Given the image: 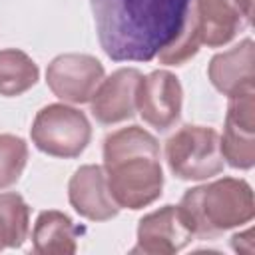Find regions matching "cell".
<instances>
[{"mask_svg": "<svg viewBox=\"0 0 255 255\" xmlns=\"http://www.w3.org/2000/svg\"><path fill=\"white\" fill-rule=\"evenodd\" d=\"M201 48V38H199V30H197V22L191 10V4L187 8L185 20L181 24V30L177 32V36L163 46L157 52V60L165 66H183L187 60H191Z\"/></svg>", "mask_w": 255, "mask_h": 255, "instance_id": "obj_17", "label": "cell"}, {"mask_svg": "<svg viewBox=\"0 0 255 255\" xmlns=\"http://www.w3.org/2000/svg\"><path fill=\"white\" fill-rule=\"evenodd\" d=\"M104 171L122 209H143L161 197L163 169L157 139L139 126L120 128L104 139Z\"/></svg>", "mask_w": 255, "mask_h": 255, "instance_id": "obj_2", "label": "cell"}, {"mask_svg": "<svg viewBox=\"0 0 255 255\" xmlns=\"http://www.w3.org/2000/svg\"><path fill=\"white\" fill-rule=\"evenodd\" d=\"M183 90L175 74L167 70H153L143 76L137 86L135 110L141 120L157 131H167L181 118Z\"/></svg>", "mask_w": 255, "mask_h": 255, "instance_id": "obj_7", "label": "cell"}, {"mask_svg": "<svg viewBox=\"0 0 255 255\" xmlns=\"http://www.w3.org/2000/svg\"><path fill=\"white\" fill-rule=\"evenodd\" d=\"M68 199L74 211L90 221H108L120 213L112 199L104 165H80L70 177Z\"/></svg>", "mask_w": 255, "mask_h": 255, "instance_id": "obj_12", "label": "cell"}, {"mask_svg": "<svg viewBox=\"0 0 255 255\" xmlns=\"http://www.w3.org/2000/svg\"><path fill=\"white\" fill-rule=\"evenodd\" d=\"M191 0H90L102 50L114 62H151L185 20Z\"/></svg>", "mask_w": 255, "mask_h": 255, "instance_id": "obj_1", "label": "cell"}, {"mask_svg": "<svg viewBox=\"0 0 255 255\" xmlns=\"http://www.w3.org/2000/svg\"><path fill=\"white\" fill-rule=\"evenodd\" d=\"M193 233L185 225L177 205H163L137 223V243L131 253L173 255L193 241Z\"/></svg>", "mask_w": 255, "mask_h": 255, "instance_id": "obj_10", "label": "cell"}, {"mask_svg": "<svg viewBox=\"0 0 255 255\" xmlns=\"http://www.w3.org/2000/svg\"><path fill=\"white\" fill-rule=\"evenodd\" d=\"M177 209L193 237L215 239L255 217V197L245 179L221 177L187 189Z\"/></svg>", "mask_w": 255, "mask_h": 255, "instance_id": "obj_3", "label": "cell"}, {"mask_svg": "<svg viewBox=\"0 0 255 255\" xmlns=\"http://www.w3.org/2000/svg\"><path fill=\"white\" fill-rule=\"evenodd\" d=\"M169 171L183 181H203L223 171L219 133L209 126H181L165 141Z\"/></svg>", "mask_w": 255, "mask_h": 255, "instance_id": "obj_4", "label": "cell"}, {"mask_svg": "<svg viewBox=\"0 0 255 255\" xmlns=\"http://www.w3.org/2000/svg\"><path fill=\"white\" fill-rule=\"evenodd\" d=\"M102 62L90 54H60L46 68V84L52 94L70 104H88L102 84Z\"/></svg>", "mask_w": 255, "mask_h": 255, "instance_id": "obj_6", "label": "cell"}, {"mask_svg": "<svg viewBox=\"0 0 255 255\" xmlns=\"http://www.w3.org/2000/svg\"><path fill=\"white\" fill-rule=\"evenodd\" d=\"M0 217L6 227L8 247H22L30 235V207L22 195L14 191L0 193Z\"/></svg>", "mask_w": 255, "mask_h": 255, "instance_id": "obj_16", "label": "cell"}, {"mask_svg": "<svg viewBox=\"0 0 255 255\" xmlns=\"http://www.w3.org/2000/svg\"><path fill=\"white\" fill-rule=\"evenodd\" d=\"M84 233L64 211H40L32 229L34 251L40 255H74L78 251V235Z\"/></svg>", "mask_w": 255, "mask_h": 255, "instance_id": "obj_14", "label": "cell"}, {"mask_svg": "<svg viewBox=\"0 0 255 255\" xmlns=\"http://www.w3.org/2000/svg\"><path fill=\"white\" fill-rule=\"evenodd\" d=\"M207 76L213 88L227 98L255 92V44L253 40L245 38L233 48L215 54L207 66Z\"/></svg>", "mask_w": 255, "mask_h": 255, "instance_id": "obj_13", "label": "cell"}, {"mask_svg": "<svg viewBox=\"0 0 255 255\" xmlns=\"http://www.w3.org/2000/svg\"><path fill=\"white\" fill-rule=\"evenodd\" d=\"M38 64L18 48L0 50V96L16 98L36 86Z\"/></svg>", "mask_w": 255, "mask_h": 255, "instance_id": "obj_15", "label": "cell"}, {"mask_svg": "<svg viewBox=\"0 0 255 255\" xmlns=\"http://www.w3.org/2000/svg\"><path fill=\"white\" fill-rule=\"evenodd\" d=\"M219 149L223 161L235 169L255 165V92L229 98Z\"/></svg>", "mask_w": 255, "mask_h": 255, "instance_id": "obj_9", "label": "cell"}, {"mask_svg": "<svg viewBox=\"0 0 255 255\" xmlns=\"http://www.w3.org/2000/svg\"><path fill=\"white\" fill-rule=\"evenodd\" d=\"M137 68H120L102 80L90 100L92 116L104 126H114L135 116V96L141 80Z\"/></svg>", "mask_w": 255, "mask_h": 255, "instance_id": "obj_11", "label": "cell"}, {"mask_svg": "<svg viewBox=\"0 0 255 255\" xmlns=\"http://www.w3.org/2000/svg\"><path fill=\"white\" fill-rule=\"evenodd\" d=\"M32 143L46 155L74 159L88 147L92 126L84 112L66 104L44 106L30 128Z\"/></svg>", "mask_w": 255, "mask_h": 255, "instance_id": "obj_5", "label": "cell"}, {"mask_svg": "<svg viewBox=\"0 0 255 255\" xmlns=\"http://www.w3.org/2000/svg\"><path fill=\"white\" fill-rule=\"evenodd\" d=\"M28 163V143L14 133H0V191L12 187Z\"/></svg>", "mask_w": 255, "mask_h": 255, "instance_id": "obj_18", "label": "cell"}, {"mask_svg": "<svg viewBox=\"0 0 255 255\" xmlns=\"http://www.w3.org/2000/svg\"><path fill=\"white\" fill-rule=\"evenodd\" d=\"M201 44L227 46L251 24L253 0H191Z\"/></svg>", "mask_w": 255, "mask_h": 255, "instance_id": "obj_8", "label": "cell"}, {"mask_svg": "<svg viewBox=\"0 0 255 255\" xmlns=\"http://www.w3.org/2000/svg\"><path fill=\"white\" fill-rule=\"evenodd\" d=\"M8 247V235H6V227L2 223V217H0V251Z\"/></svg>", "mask_w": 255, "mask_h": 255, "instance_id": "obj_19", "label": "cell"}]
</instances>
